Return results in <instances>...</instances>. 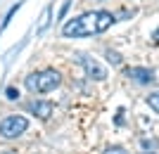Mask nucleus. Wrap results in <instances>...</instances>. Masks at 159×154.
Here are the masks:
<instances>
[{
  "label": "nucleus",
  "mask_w": 159,
  "mask_h": 154,
  "mask_svg": "<svg viewBox=\"0 0 159 154\" xmlns=\"http://www.w3.org/2000/svg\"><path fill=\"white\" fill-rule=\"evenodd\" d=\"M116 21L112 12L107 10H90L83 12L79 17H71L62 26V38H88V36L105 33L107 29H112V24Z\"/></svg>",
  "instance_id": "nucleus-1"
},
{
  "label": "nucleus",
  "mask_w": 159,
  "mask_h": 154,
  "mask_svg": "<svg viewBox=\"0 0 159 154\" xmlns=\"http://www.w3.org/2000/svg\"><path fill=\"white\" fill-rule=\"evenodd\" d=\"M62 83V74L55 71V69H43V71H33V74L26 76L24 86H26L29 93L33 95H45V93H52L55 88H60Z\"/></svg>",
  "instance_id": "nucleus-2"
},
{
  "label": "nucleus",
  "mask_w": 159,
  "mask_h": 154,
  "mask_svg": "<svg viewBox=\"0 0 159 154\" xmlns=\"http://www.w3.org/2000/svg\"><path fill=\"white\" fill-rule=\"evenodd\" d=\"M29 130V119L21 114H12V116H5L0 121V138L2 140H14Z\"/></svg>",
  "instance_id": "nucleus-3"
},
{
  "label": "nucleus",
  "mask_w": 159,
  "mask_h": 154,
  "mask_svg": "<svg viewBox=\"0 0 159 154\" xmlns=\"http://www.w3.org/2000/svg\"><path fill=\"white\" fill-rule=\"evenodd\" d=\"M76 59H79V64L83 67V71H86L88 78H93V81H105L107 78V69L102 67L95 57H90V55H86V52H79Z\"/></svg>",
  "instance_id": "nucleus-4"
},
{
  "label": "nucleus",
  "mask_w": 159,
  "mask_h": 154,
  "mask_svg": "<svg viewBox=\"0 0 159 154\" xmlns=\"http://www.w3.org/2000/svg\"><path fill=\"white\" fill-rule=\"evenodd\" d=\"M126 78L133 81V83H138V86H150V83L157 81V76H154L152 69H147V67H128Z\"/></svg>",
  "instance_id": "nucleus-5"
},
{
  "label": "nucleus",
  "mask_w": 159,
  "mask_h": 154,
  "mask_svg": "<svg viewBox=\"0 0 159 154\" xmlns=\"http://www.w3.org/2000/svg\"><path fill=\"white\" fill-rule=\"evenodd\" d=\"M26 109L31 112L33 116H38V119L45 121V119H50V116H52V109H55V107H52V102H45V100H31V102L26 104Z\"/></svg>",
  "instance_id": "nucleus-6"
},
{
  "label": "nucleus",
  "mask_w": 159,
  "mask_h": 154,
  "mask_svg": "<svg viewBox=\"0 0 159 154\" xmlns=\"http://www.w3.org/2000/svg\"><path fill=\"white\" fill-rule=\"evenodd\" d=\"M145 102L150 104V109H152L154 114H159V90H157V93H150Z\"/></svg>",
  "instance_id": "nucleus-7"
},
{
  "label": "nucleus",
  "mask_w": 159,
  "mask_h": 154,
  "mask_svg": "<svg viewBox=\"0 0 159 154\" xmlns=\"http://www.w3.org/2000/svg\"><path fill=\"white\" fill-rule=\"evenodd\" d=\"M102 154H128V152H126V147H121V145H109Z\"/></svg>",
  "instance_id": "nucleus-8"
},
{
  "label": "nucleus",
  "mask_w": 159,
  "mask_h": 154,
  "mask_svg": "<svg viewBox=\"0 0 159 154\" xmlns=\"http://www.w3.org/2000/svg\"><path fill=\"white\" fill-rule=\"evenodd\" d=\"M48 21H50V7H45V10H43V21H40V26H38V33H40V31H45Z\"/></svg>",
  "instance_id": "nucleus-9"
},
{
  "label": "nucleus",
  "mask_w": 159,
  "mask_h": 154,
  "mask_svg": "<svg viewBox=\"0 0 159 154\" xmlns=\"http://www.w3.org/2000/svg\"><path fill=\"white\" fill-rule=\"evenodd\" d=\"M5 97H7V100H17V97H19V90L10 86V88H7V90H5Z\"/></svg>",
  "instance_id": "nucleus-10"
},
{
  "label": "nucleus",
  "mask_w": 159,
  "mask_h": 154,
  "mask_svg": "<svg viewBox=\"0 0 159 154\" xmlns=\"http://www.w3.org/2000/svg\"><path fill=\"white\" fill-rule=\"evenodd\" d=\"M107 59L112 62V64H121V57L116 52H112V50H109V52H107Z\"/></svg>",
  "instance_id": "nucleus-11"
},
{
  "label": "nucleus",
  "mask_w": 159,
  "mask_h": 154,
  "mask_svg": "<svg viewBox=\"0 0 159 154\" xmlns=\"http://www.w3.org/2000/svg\"><path fill=\"white\" fill-rule=\"evenodd\" d=\"M152 40H154V43H159V26L154 29V33H152Z\"/></svg>",
  "instance_id": "nucleus-12"
},
{
  "label": "nucleus",
  "mask_w": 159,
  "mask_h": 154,
  "mask_svg": "<svg viewBox=\"0 0 159 154\" xmlns=\"http://www.w3.org/2000/svg\"><path fill=\"white\" fill-rule=\"evenodd\" d=\"M140 154H154V152H140Z\"/></svg>",
  "instance_id": "nucleus-13"
},
{
  "label": "nucleus",
  "mask_w": 159,
  "mask_h": 154,
  "mask_svg": "<svg viewBox=\"0 0 159 154\" xmlns=\"http://www.w3.org/2000/svg\"><path fill=\"white\" fill-rule=\"evenodd\" d=\"M2 154H14V152H2Z\"/></svg>",
  "instance_id": "nucleus-14"
}]
</instances>
